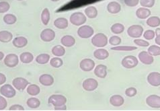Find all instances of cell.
Masks as SVG:
<instances>
[{"mask_svg": "<svg viewBox=\"0 0 160 111\" xmlns=\"http://www.w3.org/2000/svg\"><path fill=\"white\" fill-rule=\"evenodd\" d=\"M52 53L55 56L62 57L65 54V48L61 45H56L52 48Z\"/></svg>", "mask_w": 160, "mask_h": 111, "instance_id": "d6a6232c", "label": "cell"}, {"mask_svg": "<svg viewBox=\"0 0 160 111\" xmlns=\"http://www.w3.org/2000/svg\"><path fill=\"white\" fill-rule=\"evenodd\" d=\"M50 18H51V14H50L49 10L47 8H44L41 14V21L42 22V24L45 26L48 25V23H49Z\"/></svg>", "mask_w": 160, "mask_h": 111, "instance_id": "4dcf8cb0", "label": "cell"}, {"mask_svg": "<svg viewBox=\"0 0 160 111\" xmlns=\"http://www.w3.org/2000/svg\"><path fill=\"white\" fill-rule=\"evenodd\" d=\"M39 82L42 86H51L54 83V78L50 74H42L39 78Z\"/></svg>", "mask_w": 160, "mask_h": 111, "instance_id": "e0dca14e", "label": "cell"}, {"mask_svg": "<svg viewBox=\"0 0 160 111\" xmlns=\"http://www.w3.org/2000/svg\"><path fill=\"white\" fill-rule=\"evenodd\" d=\"M4 57V53L2 51H0V61H2Z\"/></svg>", "mask_w": 160, "mask_h": 111, "instance_id": "f5cc1de1", "label": "cell"}, {"mask_svg": "<svg viewBox=\"0 0 160 111\" xmlns=\"http://www.w3.org/2000/svg\"><path fill=\"white\" fill-rule=\"evenodd\" d=\"M83 88L87 92H92L98 87V82L94 78H88L82 83Z\"/></svg>", "mask_w": 160, "mask_h": 111, "instance_id": "ba28073f", "label": "cell"}, {"mask_svg": "<svg viewBox=\"0 0 160 111\" xmlns=\"http://www.w3.org/2000/svg\"><path fill=\"white\" fill-rule=\"evenodd\" d=\"M152 12L149 10V9L147 8H139L136 11V16L139 19H146L148 18L150 16Z\"/></svg>", "mask_w": 160, "mask_h": 111, "instance_id": "ac0fdd59", "label": "cell"}, {"mask_svg": "<svg viewBox=\"0 0 160 111\" xmlns=\"http://www.w3.org/2000/svg\"><path fill=\"white\" fill-rule=\"evenodd\" d=\"M36 61L37 63L40 65H44L48 63L50 61V55L47 53H42V54H40L36 57Z\"/></svg>", "mask_w": 160, "mask_h": 111, "instance_id": "f546056e", "label": "cell"}, {"mask_svg": "<svg viewBox=\"0 0 160 111\" xmlns=\"http://www.w3.org/2000/svg\"><path fill=\"white\" fill-rule=\"evenodd\" d=\"M26 104L30 108H37L41 105V101L39 100V99L37 98H30L29 99H28L27 102H26Z\"/></svg>", "mask_w": 160, "mask_h": 111, "instance_id": "1f68e13d", "label": "cell"}, {"mask_svg": "<svg viewBox=\"0 0 160 111\" xmlns=\"http://www.w3.org/2000/svg\"><path fill=\"white\" fill-rule=\"evenodd\" d=\"M148 82L151 86L158 87L160 86V73L152 72L148 75Z\"/></svg>", "mask_w": 160, "mask_h": 111, "instance_id": "5bb4252c", "label": "cell"}, {"mask_svg": "<svg viewBox=\"0 0 160 111\" xmlns=\"http://www.w3.org/2000/svg\"><path fill=\"white\" fill-rule=\"evenodd\" d=\"M111 49L118 51H131L137 49V47L133 46H116L111 48Z\"/></svg>", "mask_w": 160, "mask_h": 111, "instance_id": "d590c367", "label": "cell"}, {"mask_svg": "<svg viewBox=\"0 0 160 111\" xmlns=\"http://www.w3.org/2000/svg\"><path fill=\"white\" fill-rule=\"evenodd\" d=\"M124 103V100L123 97L121 95H113L110 97V103L111 105H112L115 107H119L121 106Z\"/></svg>", "mask_w": 160, "mask_h": 111, "instance_id": "603a6c76", "label": "cell"}, {"mask_svg": "<svg viewBox=\"0 0 160 111\" xmlns=\"http://www.w3.org/2000/svg\"><path fill=\"white\" fill-rule=\"evenodd\" d=\"M139 61L135 56L128 55L124 57L121 61L122 67L126 69H132L138 65Z\"/></svg>", "mask_w": 160, "mask_h": 111, "instance_id": "3957f363", "label": "cell"}, {"mask_svg": "<svg viewBox=\"0 0 160 111\" xmlns=\"http://www.w3.org/2000/svg\"><path fill=\"white\" fill-rule=\"evenodd\" d=\"M55 110H67V106L66 104L59 106H54Z\"/></svg>", "mask_w": 160, "mask_h": 111, "instance_id": "681fc988", "label": "cell"}, {"mask_svg": "<svg viewBox=\"0 0 160 111\" xmlns=\"http://www.w3.org/2000/svg\"><path fill=\"white\" fill-rule=\"evenodd\" d=\"M27 93L32 96H37L41 92V88L37 84H30V85L27 87Z\"/></svg>", "mask_w": 160, "mask_h": 111, "instance_id": "484cf974", "label": "cell"}, {"mask_svg": "<svg viewBox=\"0 0 160 111\" xmlns=\"http://www.w3.org/2000/svg\"><path fill=\"white\" fill-rule=\"evenodd\" d=\"M62 45L66 47H72L75 44V39L72 35H65L61 39Z\"/></svg>", "mask_w": 160, "mask_h": 111, "instance_id": "ffe728a7", "label": "cell"}, {"mask_svg": "<svg viewBox=\"0 0 160 111\" xmlns=\"http://www.w3.org/2000/svg\"><path fill=\"white\" fill-rule=\"evenodd\" d=\"M8 106L7 100L5 98L0 96V110H3L5 109Z\"/></svg>", "mask_w": 160, "mask_h": 111, "instance_id": "bcb514c9", "label": "cell"}, {"mask_svg": "<svg viewBox=\"0 0 160 111\" xmlns=\"http://www.w3.org/2000/svg\"><path fill=\"white\" fill-rule=\"evenodd\" d=\"M137 93V90L135 88L131 87L126 89L125 90V95L128 97H134Z\"/></svg>", "mask_w": 160, "mask_h": 111, "instance_id": "ee69618b", "label": "cell"}, {"mask_svg": "<svg viewBox=\"0 0 160 111\" xmlns=\"http://www.w3.org/2000/svg\"><path fill=\"white\" fill-rule=\"evenodd\" d=\"M124 2L128 7H135L138 5L140 0H124Z\"/></svg>", "mask_w": 160, "mask_h": 111, "instance_id": "f6af8a7d", "label": "cell"}, {"mask_svg": "<svg viewBox=\"0 0 160 111\" xmlns=\"http://www.w3.org/2000/svg\"><path fill=\"white\" fill-rule=\"evenodd\" d=\"M9 110H13V111H22L24 110V108L20 104H14L10 106L9 108Z\"/></svg>", "mask_w": 160, "mask_h": 111, "instance_id": "7dc6e473", "label": "cell"}, {"mask_svg": "<svg viewBox=\"0 0 160 111\" xmlns=\"http://www.w3.org/2000/svg\"><path fill=\"white\" fill-rule=\"evenodd\" d=\"M69 21L74 26H82L86 22L87 16L81 12H74L70 16Z\"/></svg>", "mask_w": 160, "mask_h": 111, "instance_id": "7a4b0ae2", "label": "cell"}, {"mask_svg": "<svg viewBox=\"0 0 160 111\" xmlns=\"http://www.w3.org/2000/svg\"><path fill=\"white\" fill-rule=\"evenodd\" d=\"M94 74L99 78H105L107 75V67L103 64L98 65L94 69Z\"/></svg>", "mask_w": 160, "mask_h": 111, "instance_id": "2e32d148", "label": "cell"}, {"mask_svg": "<svg viewBox=\"0 0 160 111\" xmlns=\"http://www.w3.org/2000/svg\"><path fill=\"white\" fill-rule=\"evenodd\" d=\"M10 8V3L7 2H0V14H3L9 11Z\"/></svg>", "mask_w": 160, "mask_h": 111, "instance_id": "ab89813d", "label": "cell"}, {"mask_svg": "<svg viewBox=\"0 0 160 111\" xmlns=\"http://www.w3.org/2000/svg\"><path fill=\"white\" fill-rule=\"evenodd\" d=\"M51 2H59V0H51Z\"/></svg>", "mask_w": 160, "mask_h": 111, "instance_id": "db71d44e", "label": "cell"}, {"mask_svg": "<svg viewBox=\"0 0 160 111\" xmlns=\"http://www.w3.org/2000/svg\"><path fill=\"white\" fill-rule=\"evenodd\" d=\"M155 36H158V35H160V28H157L156 29H155Z\"/></svg>", "mask_w": 160, "mask_h": 111, "instance_id": "816d5d0a", "label": "cell"}, {"mask_svg": "<svg viewBox=\"0 0 160 111\" xmlns=\"http://www.w3.org/2000/svg\"><path fill=\"white\" fill-rule=\"evenodd\" d=\"M50 65L55 68H59L63 65V61L59 57H54L50 60Z\"/></svg>", "mask_w": 160, "mask_h": 111, "instance_id": "8d00e7d4", "label": "cell"}, {"mask_svg": "<svg viewBox=\"0 0 160 111\" xmlns=\"http://www.w3.org/2000/svg\"><path fill=\"white\" fill-rule=\"evenodd\" d=\"M146 22L150 27L157 28L160 26V18L158 16H152L148 18Z\"/></svg>", "mask_w": 160, "mask_h": 111, "instance_id": "f1b7e54d", "label": "cell"}, {"mask_svg": "<svg viewBox=\"0 0 160 111\" xmlns=\"http://www.w3.org/2000/svg\"><path fill=\"white\" fill-rule=\"evenodd\" d=\"M79 67L83 72H91L95 68V62L91 59H84L80 61Z\"/></svg>", "mask_w": 160, "mask_h": 111, "instance_id": "7c38bea8", "label": "cell"}, {"mask_svg": "<svg viewBox=\"0 0 160 111\" xmlns=\"http://www.w3.org/2000/svg\"><path fill=\"white\" fill-rule=\"evenodd\" d=\"M121 38L118 36H112L109 39V43L111 45H113L114 47L119 45L121 43Z\"/></svg>", "mask_w": 160, "mask_h": 111, "instance_id": "60d3db41", "label": "cell"}, {"mask_svg": "<svg viewBox=\"0 0 160 111\" xmlns=\"http://www.w3.org/2000/svg\"><path fill=\"white\" fill-rule=\"evenodd\" d=\"M134 43L137 46L141 47H148L149 46V43L148 41L141 38H135L134 40Z\"/></svg>", "mask_w": 160, "mask_h": 111, "instance_id": "b9f144b4", "label": "cell"}, {"mask_svg": "<svg viewBox=\"0 0 160 111\" xmlns=\"http://www.w3.org/2000/svg\"><path fill=\"white\" fill-rule=\"evenodd\" d=\"M4 64H5L8 68H14V67L18 65L19 58L17 55L14 53H10L6 56L4 59Z\"/></svg>", "mask_w": 160, "mask_h": 111, "instance_id": "9c48e42d", "label": "cell"}, {"mask_svg": "<svg viewBox=\"0 0 160 111\" xmlns=\"http://www.w3.org/2000/svg\"><path fill=\"white\" fill-rule=\"evenodd\" d=\"M17 1H23V0H17Z\"/></svg>", "mask_w": 160, "mask_h": 111, "instance_id": "11a10c76", "label": "cell"}, {"mask_svg": "<svg viewBox=\"0 0 160 111\" xmlns=\"http://www.w3.org/2000/svg\"><path fill=\"white\" fill-rule=\"evenodd\" d=\"M0 93L3 96L8 98H11L16 96V91L15 88L11 86L10 84H5L0 88Z\"/></svg>", "mask_w": 160, "mask_h": 111, "instance_id": "52a82bcc", "label": "cell"}, {"mask_svg": "<svg viewBox=\"0 0 160 111\" xmlns=\"http://www.w3.org/2000/svg\"><path fill=\"white\" fill-rule=\"evenodd\" d=\"M146 103L149 107L153 108H160V96L152 94L146 98Z\"/></svg>", "mask_w": 160, "mask_h": 111, "instance_id": "4fadbf2b", "label": "cell"}, {"mask_svg": "<svg viewBox=\"0 0 160 111\" xmlns=\"http://www.w3.org/2000/svg\"><path fill=\"white\" fill-rule=\"evenodd\" d=\"M112 33L116 34H121L124 30V26L121 23H115L110 28Z\"/></svg>", "mask_w": 160, "mask_h": 111, "instance_id": "836d02e7", "label": "cell"}, {"mask_svg": "<svg viewBox=\"0 0 160 111\" xmlns=\"http://www.w3.org/2000/svg\"><path fill=\"white\" fill-rule=\"evenodd\" d=\"M155 43H156L158 45L160 46V35L156 36V37H155Z\"/></svg>", "mask_w": 160, "mask_h": 111, "instance_id": "f907efd6", "label": "cell"}, {"mask_svg": "<svg viewBox=\"0 0 160 111\" xmlns=\"http://www.w3.org/2000/svg\"><path fill=\"white\" fill-rule=\"evenodd\" d=\"M34 59V56L30 52L22 53L20 56V60L23 63H30Z\"/></svg>", "mask_w": 160, "mask_h": 111, "instance_id": "4316f807", "label": "cell"}, {"mask_svg": "<svg viewBox=\"0 0 160 111\" xmlns=\"http://www.w3.org/2000/svg\"><path fill=\"white\" fill-rule=\"evenodd\" d=\"M143 33V28L141 25L134 24L131 26L127 29V34L131 38H140Z\"/></svg>", "mask_w": 160, "mask_h": 111, "instance_id": "5b68a950", "label": "cell"}, {"mask_svg": "<svg viewBox=\"0 0 160 111\" xmlns=\"http://www.w3.org/2000/svg\"><path fill=\"white\" fill-rule=\"evenodd\" d=\"M6 82V76L3 73H0V86L3 85Z\"/></svg>", "mask_w": 160, "mask_h": 111, "instance_id": "c3c4849f", "label": "cell"}, {"mask_svg": "<svg viewBox=\"0 0 160 111\" xmlns=\"http://www.w3.org/2000/svg\"><path fill=\"white\" fill-rule=\"evenodd\" d=\"M148 52L152 56H159L160 55V47L158 45L150 46L148 48Z\"/></svg>", "mask_w": 160, "mask_h": 111, "instance_id": "74e56055", "label": "cell"}, {"mask_svg": "<svg viewBox=\"0 0 160 111\" xmlns=\"http://www.w3.org/2000/svg\"><path fill=\"white\" fill-rule=\"evenodd\" d=\"M68 20L65 18H58L54 21V26L58 29H65L68 27Z\"/></svg>", "mask_w": 160, "mask_h": 111, "instance_id": "cb8c5ba5", "label": "cell"}, {"mask_svg": "<svg viewBox=\"0 0 160 111\" xmlns=\"http://www.w3.org/2000/svg\"><path fill=\"white\" fill-rule=\"evenodd\" d=\"M108 42V37L103 33H97L92 38L93 45L98 48H103L107 45Z\"/></svg>", "mask_w": 160, "mask_h": 111, "instance_id": "6da1fadb", "label": "cell"}, {"mask_svg": "<svg viewBox=\"0 0 160 111\" xmlns=\"http://www.w3.org/2000/svg\"><path fill=\"white\" fill-rule=\"evenodd\" d=\"M139 59L144 65H152L153 61V56L151 55L148 51H141L139 54Z\"/></svg>", "mask_w": 160, "mask_h": 111, "instance_id": "9a60e30c", "label": "cell"}, {"mask_svg": "<svg viewBox=\"0 0 160 111\" xmlns=\"http://www.w3.org/2000/svg\"><path fill=\"white\" fill-rule=\"evenodd\" d=\"M13 38V34L7 30L0 31V42L8 43L10 42Z\"/></svg>", "mask_w": 160, "mask_h": 111, "instance_id": "d4e9b609", "label": "cell"}, {"mask_svg": "<svg viewBox=\"0 0 160 111\" xmlns=\"http://www.w3.org/2000/svg\"><path fill=\"white\" fill-rule=\"evenodd\" d=\"M48 103L54 106H59L66 104L67 98L63 95L52 94L48 98Z\"/></svg>", "mask_w": 160, "mask_h": 111, "instance_id": "8992f818", "label": "cell"}, {"mask_svg": "<svg viewBox=\"0 0 160 111\" xmlns=\"http://www.w3.org/2000/svg\"><path fill=\"white\" fill-rule=\"evenodd\" d=\"M29 82L23 78H16L12 81V85L16 90L19 91H23L25 90V88L28 86Z\"/></svg>", "mask_w": 160, "mask_h": 111, "instance_id": "30bf717a", "label": "cell"}, {"mask_svg": "<svg viewBox=\"0 0 160 111\" xmlns=\"http://www.w3.org/2000/svg\"><path fill=\"white\" fill-rule=\"evenodd\" d=\"M94 56L98 60H104L109 57V53L104 48H98L94 52Z\"/></svg>", "mask_w": 160, "mask_h": 111, "instance_id": "7402d4cb", "label": "cell"}, {"mask_svg": "<svg viewBox=\"0 0 160 111\" xmlns=\"http://www.w3.org/2000/svg\"><path fill=\"white\" fill-rule=\"evenodd\" d=\"M94 30L90 26L83 25L78 30V35L82 38H89L93 36Z\"/></svg>", "mask_w": 160, "mask_h": 111, "instance_id": "277c9868", "label": "cell"}, {"mask_svg": "<svg viewBox=\"0 0 160 111\" xmlns=\"http://www.w3.org/2000/svg\"><path fill=\"white\" fill-rule=\"evenodd\" d=\"M3 20L6 24L12 25L15 24L17 21V18L15 15L12 14H7L3 18Z\"/></svg>", "mask_w": 160, "mask_h": 111, "instance_id": "e575fe53", "label": "cell"}, {"mask_svg": "<svg viewBox=\"0 0 160 111\" xmlns=\"http://www.w3.org/2000/svg\"><path fill=\"white\" fill-rule=\"evenodd\" d=\"M12 43L13 45L16 48H23L27 45L28 39L24 37H18L14 38Z\"/></svg>", "mask_w": 160, "mask_h": 111, "instance_id": "44dd1931", "label": "cell"}, {"mask_svg": "<svg viewBox=\"0 0 160 111\" xmlns=\"http://www.w3.org/2000/svg\"><path fill=\"white\" fill-rule=\"evenodd\" d=\"M155 3V0H140V4L142 7L150 8H152Z\"/></svg>", "mask_w": 160, "mask_h": 111, "instance_id": "f35d334b", "label": "cell"}, {"mask_svg": "<svg viewBox=\"0 0 160 111\" xmlns=\"http://www.w3.org/2000/svg\"><path fill=\"white\" fill-rule=\"evenodd\" d=\"M121 10V4L117 2H111L107 6V11L112 14H116Z\"/></svg>", "mask_w": 160, "mask_h": 111, "instance_id": "d6986e66", "label": "cell"}, {"mask_svg": "<svg viewBox=\"0 0 160 111\" xmlns=\"http://www.w3.org/2000/svg\"><path fill=\"white\" fill-rule=\"evenodd\" d=\"M40 37L44 42H51L55 38V32L51 28H45L41 32Z\"/></svg>", "mask_w": 160, "mask_h": 111, "instance_id": "8fae6325", "label": "cell"}, {"mask_svg": "<svg viewBox=\"0 0 160 111\" xmlns=\"http://www.w3.org/2000/svg\"><path fill=\"white\" fill-rule=\"evenodd\" d=\"M155 31L152 30H146L143 34V37L146 40H152L155 38Z\"/></svg>", "mask_w": 160, "mask_h": 111, "instance_id": "7bdbcfd3", "label": "cell"}, {"mask_svg": "<svg viewBox=\"0 0 160 111\" xmlns=\"http://www.w3.org/2000/svg\"><path fill=\"white\" fill-rule=\"evenodd\" d=\"M86 16L90 19L96 18L98 16V10L94 6H89L85 9Z\"/></svg>", "mask_w": 160, "mask_h": 111, "instance_id": "83f0119b", "label": "cell"}]
</instances>
